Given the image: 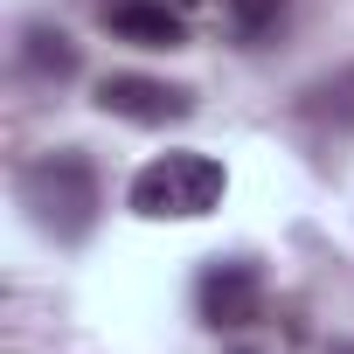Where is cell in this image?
Returning <instances> with one entry per match:
<instances>
[{"instance_id":"cell-1","label":"cell","mask_w":354,"mask_h":354,"mask_svg":"<svg viewBox=\"0 0 354 354\" xmlns=\"http://www.w3.org/2000/svg\"><path fill=\"white\" fill-rule=\"evenodd\" d=\"M28 223L56 243H84L97 209H104V188H97V167L77 153V146H56V153H35L21 167V181H15Z\"/></svg>"},{"instance_id":"cell-2","label":"cell","mask_w":354,"mask_h":354,"mask_svg":"<svg viewBox=\"0 0 354 354\" xmlns=\"http://www.w3.org/2000/svg\"><path fill=\"white\" fill-rule=\"evenodd\" d=\"M223 188H230V174L223 160L209 153H160L132 174V209L146 223H202L223 209Z\"/></svg>"},{"instance_id":"cell-3","label":"cell","mask_w":354,"mask_h":354,"mask_svg":"<svg viewBox=\"0 0 354 354\" xmlns=\"http://www.w3.org/2000/svg\"><path fill=\"white\" fill-rule=\"evenodd\" d=\"M97 111L104 118H125V125H174V118H188L195 111V91L188 84H160V77H104L97 84Z\"/></svg>"},{"instance_id":"cell-4","label":"cell","mask_w":354,"mask_h":354,"mask_svg":"<svg viewBox=\"0 0 354 354\" xmlns=\"http://www.w3.org/2000/svg\"><path fill=\"white\" fill-rule=\"evenodd\" d=\"M202 319L216 326V333H243L257 313H264V278H257V264H243V257H230V264H216L209 278H202Z\"/></svg>"},{"instance_id":"cell-5","label":"cell","mask_w":354,"mask_h":354,"mask_svg":"<svg viewBox=\"0 0 354 354\" xmlns=\"http://www.w3.org/2000/svg\"><path fill=\"white\" fill-rule=\"evenodd\" d=\"M104 28L132 49H181L188 42V21L167 0H104Z\"/></svg>"},{"instance_id":"cell-6","label":"cell","mask_w":354,"mask_h":354,"mask_svg":"<svg viewBox=\"0 0 354 354\" xmlns=\"http://www.w3.org/2000/svg\"><path fill=\"white\" fill-rule=\"evenodd\" d=\"M21 70H28L35 84H70V77L84 70V49H77L56 21H28V28H21Z\"/></svg>"},{"instance_id":"cell-7","label":"cell","mask_w":354,"mask_h":354,"mask_svg":"<svg viewBox=\"0 0 354 354\" xmlns=\"http://www.w3.org/2000/svg\"><path fill=\"white\" fill-rule=\"evenodd\" d=\"M299 118H313L326 132H354V63L333 70V77H319V84H306L299 91Z\"/></svg>"},{"instance_id":"cell-8","label":"cell","mask_w":354,"mask_h":354,"mask_svg":"<svg viewBox=\"0 0 354 354\" xmlns=\"http://www.w3.org/2000/svg\"><path fill=\"white\" fill-rule=\"evenodd\" d=\"M216 8H223V21H230L236 42H264L285 21V0H216Z\"/></svg>"},{"instance_id":"cell-9","label":"cell","mask_w":354,"mask_h":354,"mask_svg":"<svg viewBox=\"0 0 354 354\" xmlns=\"http://www.w3.org/2000/svg\"><path fill=\"white\" fill-rule=\"evenodd\" d=\"M319 354H354V340H333V347H319Z\"/></svg>"}]
</instances>
